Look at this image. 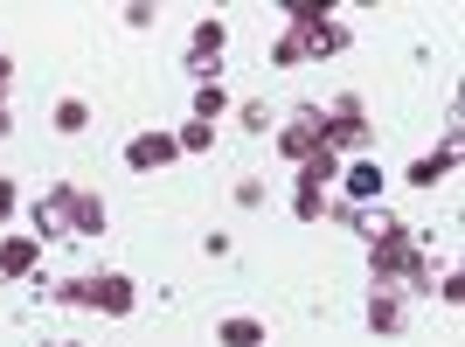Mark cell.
I'll return each mask as SVG.
<instances>
[{"label":"cell","mask_w":465,"mask_h":347,"mask_svg":"<svg viewBox=\"0 0 465 347\" xmlns=\"http://www.w3.org/2000/svg\"><path fill=\"white\" fill-rule=\"evenodd\" d=\"M320 118H327V154H369V104L354 91H341L333 104H320Z\"/></svg>","instance_id":"1"},{"label":"cell","mask_w":465,"mask_h":347,"mask_svg":"<svg viewBox=\"0 0 465 347\" xmlns=\"http://www.w3.org/2000/svg\"><path fill=\"white\" fill-rule=\"evenodd\" d=\"M133 306H139L133 271H91V278H84V312H104V320H133Z\"/></svg>","instance_id":"2"},{"label":"cell","mask_w":465,"mask_h":347,"mask_svg":"<svg viewBox=\"0 0 465 347\" xmlns=\"http://www.w3.org/2000/svg\"><path fill=\"white\" fill-rule=\"evenodd\" d=\"M223 49H230V21L202 15L188 35V77L194 84H223Z\"/></svg>","instance_id":"3"},{"label":"cell","mask_w":465,"mask_h":347,"mask_svg":"<svg viewBox=\"0 0 465 347\" xmlns=\"http://www.w3.org/2000/svg\"><path fill=\"white\" fill-rule=\"evenodd\" d=\"M70 202H77V181H56L49 194H35V209H28V215H35V230H28V236H35L42 251H49V243H77V230H70Z\"/></svg>","instance_id":"4"},{"label":"cell","mask_w":465,"mask_h":347,"mask_svg":"<svg viewBox=\"0 0 465 347\" xmlns=\"http://www.w3.org/2000/svg\"><path fill=\"white\" fill-rule=\"evenodd\" d=\"M320 146H327V118H320V104H299V112L278 125V154L299 167V160H312Z\"/></svg>","instance_id":"5"},{"label":"cell","mask_w":465,"mask_h":347,"mask_svg":"<svg viewBox=\"0 0 465 347\" xmlns=\"http://www.w3.org/2000/svg\"><path fill=\"white\" fill-rule=\"evenodd\" d=\"M382 188H389V174H382V160H375V154H361V160L341 167V202H348V209H375Z\"/></svg>","instance_id":"6"},{"label":"cell","mask_w":465,"mask_h":347,"mask_svg":"<svg viewBox=\"0 0 465 347\" xmlns=\"http://www.w3.org/2000/svg\"><path fill=\"white\" fill-rule=\"evenodd\" d=\"M361 320H369V333L396 341V333L410 327V299H403L396 285H369V306H361Z\"/></svg>","instance_id":"7"},{"label":"cell","mask_w":465,"mask_h":347,"mask_svg":"<svg viewBox=\"0 0 465 347\" xmlns=\"http://www.w3.org/2000/svg\"><path fill=\"white\" fill-rule=\"evenodd\" d=\"M410 257H417L410 230H403V236H375V243H369V278H375V285H403Z\"/></svg>","instance_id":"8"},{"label":"cell","mask_w":465,"mask_h":347,"mask_svg":"<svg viewBox=\"0 0 465 347\" xmlns=\"http://www.w3.org/2000/svg\"><path fill=\"white\" fill-rule=\"evenodd\" d=\"M174 160H181L174 133H133L125 139V167L133 174H160V167H174Z\"/></svg>","instance_id":"9"},{"label":"cell","mask_w":465,"mask_h":347,"mask_svg":"<svg viewBox=\"0 0 465 347\" xmlns=\"http://www.w3.org/2000/svg\"><path fill=\"white\" fill-rule=\"evenodd\" d=\"M42 271V243L28 230H7L0 236V285H15V278H35Z\"/></svg>","instance_id":"10"},{"label":"cell","mask_w":465,"mask_h":347,"mask_svg":"<svg viewBox=\"0 0 465 347\" xmlns=\"http://www.w3.org/2000/svg\"><path fill=\"white\" fill-rule=\"evenodd\" d=\"M451 167H459V139H438V146H430V154L424 160H410V174H403V181H410V188H438V181H451Z\"/></svg>","instance_id":"11"},{"label":"cell","mask_w":465,"mask_h":347,"mask_svg":"<svg viewBox=\"0 0 465 347\" xmlns=\"http://www.w3.org/2000/svg\"><path fill=\"white\" fill-rule=\"evenodd\" d=\"M215 347H272V327H264L257 312H230V320L215 327Z\"/></svg>","instance_id":"12"},{"label":"cell","mask_w":465,"mask_h":347,"mask_svg":"<svg viewBox=\"0 0 465 347\" xmlns=\"http://www.w3.org/2000/svg\"><path fill=\"white\" fill-rule=\"evenodd\" d=\"M70 230H77V236H104V230H112V209H104V194L77 188V202H70Z\"/></svg>","instance_id":"13"},{"label":"cell","mask_w":465,"mask_h":347,"mask_svg":"<svg viewBox=\"0 0 465 347\" xmlns=\"http://www.w3.org/2000/svg\"><path fill=\"white\" fill-rule=\"evenodd\" d=\"M348 42H354V28L333 15V21H320V28H306V56H320V63H327V56H348Z\"/></svg>","instance_id":"14"},{"label":"cell","mask_w":465,"mask_h":347,"mask_svg":"<svg viewBox=\"0 0 465 347\" xmlns=\"http://www.w3.org/2000/svg\"><path fill=\"white\" fill-rule=\"evenodd\" d=\"M341 167H348V160L320 146L312 160H299V188H320V194H333V188H341Z\"/></svg>","instance_id":"15"},{"label":"cell","mask_w":465,"mask_h":347,"mask_svg":"<svg viewBox=\"0 0 465 347\" xmlns=\"http://www.w3.org/2000/svg\"><path fill=\"white\" fill-rule=\"evenodd\" d=\"M194 118H202V125H223V118H230V91H223V84H194Z\"/></svg>","instance_id":"16"},{"label":"cell","mask_w":465,"mask_h":347,"mask_svg":"<svg viewBox=\"0 0 465 347\" xmlns=\"http://www.w3.org/2000/svg\"><path fill=\"white\" fill-rule=\"evenodd\" d=\"M327 209H333V194H320V188H292V215H299V223H327Z\"/></svg>","instance_id":"17"},{"label":"cell","mask_w":465,"mask_h":347,"mask_svg":"<svg viewBox=\"0 0 465 347\" xmlns=\"http://www.w3.org/2000/svg\"><path fill=\"white\" fill-rule=\"evenodd\" d=\"M320 21H333L327 0H285V28H320Z\"/></svg>","instance_id":"18"},{"label":"cell","mask_w":465,"mask_h":347,"mask_svg":"<svg viewBox=\"0 0 465 347\" xmlns=\"http://www.w3.org/2000/svg\"><path fill=\"white\" fill-rule=\"evenodd\" d=\"M272 63L278 70H299V63H306V28H285V35L272 42Z\"/></svg>","instance_id":"19"},{"label":"cell","mask_w":465,"mask_h":347,"mask_svg":"<svg viewBox=\"0 0 465 347\" xmlns=\"http://www.w3.org/2000/svg\"><path fill=\"white\" fill-rule=\"evenodd\" d=\"M56 133H91V104L84 97H63L56 104Z\"/></svg>","instance_id":"20"},{"label":"cell","mask_w":465,"mask_h":347,"mask_svg":"<svg viewBox=\"0 0 465 347\" xmlns=\"http://www.w3.org/2000/svg\"><path fill=\"white\" fill-rule=\"evenodd\" d=\"M174 146H181V154H209V146H215V125H202V118H188V125H181V133H174Z\"/></svg>","instance_id":"21"},{"label":"cell","mask_w":465,"mask_h":347,"mask_svg":"<svg viewBox=\"0 0 465 347\" xmlns=\"http://www.w3.org/2000/svg\"><path fill=\"white\" fill-rule=\"evenodd\" d=\"M438 306H465V278H459V264H445L438 271V292H430Z\"/></svg>","instance_id":"22"},{"label":"cell","mask_w":465,"mask_h":347,"mask_svg":"<svg viewBox=\"0 0 465 347\" xmlns=\"http://www.w3.org/2000/svg\"><path fill=\"white\" fill-rule=\"evenodd\" d=\"M236 209H264V202H272V194H264V181H257V174H243V181H236Z\"/></svg>","instance_id":"23"},{"label":"cell","mask_w":465,"mask_h":347,"mask_svg":"<svg viewBox=\"0 0 465 347\" xmlns=\"http://www.w3.org/2000/svg\"><path fill=\"white\" fill-rule=\"evenodd\" d=\"M236 118H243V133H272V104H264V97H251Z\"/></svg>","instance_id":"24"},{"label":"cell","mask_w":465,"mask_h":347,"mask_svg":"<svg viewBox=\"0 0 465 347\" xmlns=\"http://www.w3.org/2000/svg\"><path fill=\"white\" fill-rule=\"evenodd\" d=\"M49 299H56V306H84V278H56Z\"/></svg>","instance_id":"25"},{"label":"cell","mask_w":465,"mask_h":347,"mask_svg":"<svg viewBox=\"0 0 465 347\" xmlns=\"http://www.w3.org/2000/svg\"><path fill=\"white\" fill-rule=\"evenodd\" d=\"M230 251H236V236H223V230H209V236H202V257H215V264H223Z\"/></svg>","instance_id":"26"},{"label":"cell","mask_w":465,"mask_h":347,"mask_svg":"<svg viewBox=\"0 0 465 347\" xmlns=\"http://www.w3.org/2000/svg\"><path fill=\"white\" fill-rule=\"evenodd\" d=\"M160 21V7H146V0H133V7H125V28H153Z\"/></svg>","instance_id":"27"},{"label":"cell","mask_w":465,"mask_h":347,"mask_svg":"<svg viewBox=\"0 0 465 347\" xmlns=\"http://www.w3.org/2000/svg\"><path fill=\"white\" fill-rule=\"evenodd\" d=\"M7 84H15V56L0 49V112H7Z\"/></svg>","instance_id":"28"},{"label":"cell","mask_w":465,"mask_h":347,"mask_svg":"<svg viewBox=\"0 0 465 347\" xmlns=\"http://www.w3.org/2000/svg\"><path fill=\"white\" fill-rule=\"evenodd\" d=\"M21 209V194H15V181H0V223H7V215Z\"/></svg>","instance_id":"29"},{"label":"cell","mask_w":465,"mask_h":347,"mask_svg":"<svg viewBox=\"0 0 465 347\" xmlns=\"http://www.w3.org/2000/svg\"><path fill=\"white\" fill-rule=\"evenodd\" d=\"M7 133H15V118H7V112H0V139H7Z\"/></svg>","instance_id":"30"},{"label":"cell","mask_w":465,"mask_h":347,"mask_svg":"<svg viewBox=\"0 0 465 347\" xmlns=\"http://www.w3.org/2000/svg\"><path fill=\"white\" fill-rule=\"evenodd\" d=\"M63 347H84V341H63Z\"/></svg>","instance_id":"31"}]
</instances>
